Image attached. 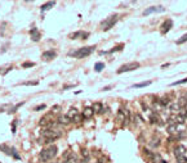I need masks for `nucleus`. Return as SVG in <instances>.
Instances as JSON below:
<instances>
[{"label": "nucleus", "mask_w": 187, "mask_h": 163, "mask_svg": "<svg viewBox=\"0 0 187 163\" xmlns=\"http://www.w3.org/2000/svg\"><path fill=\"white\" fill-rule=\"evenodd\" d=\"M57 155V146L56 145H50L49 148H45L40 152L39 154V159L41 162H45V163H49V161H52L53 158H56Z\"/></svg>", "instance_id": "f257e3e1"}, {"label": "nucleus", "mask_w": 187, "mask_h": 163, "mask_svg": "<svg viewBox=\"0 0 187 163\" xmlns=\"http://www.w3.org/2000/svg\"><path fill=\"white\" fill-rule=\"evenodd\" d=\"M41 136L47 140L45 143H52L56 139L61 138L62 136V132L59 130H52V129H45L44 131H41Z\"/></svg>", "instance_id": "f03ea898"}, {"label": "nucleus", "mask_w": 187, "mask_h": 163, "mask_svg": "<svg viewBox=\"0 0 187 163\" xmlns=\"http://www.w3.org/2000/svg\"><path fill=\"white\" fill-rule=\"evenodd\" d=\"M94 49H96V46L81 48V49H79V50L74 51V53H70V55H72V57H75V58H85V57L92 54L93 51H94Z\"/></svg>", "instance_id": "7ed1b4c3"}, {"label": "nucleus", "mask_w": 187, "mask_h": 163, "mask_svg": "<svg viewBox=\"0 0 187 163\" xmlns=\"http://www.w3.org/2000/svg\"><path fill=\"white\" fill-rule=\"evenodd\" d=\"M118 19H119V17H118L116 14H115V15H111V17H108L105 22H102V30H103V31H108L110 28L115 26V23L118 22Z\"/></svg>", "instance_id": "20e7f679"}, {"label": "nucleus", "mask_w": 187, "mask_h": 163, "mask_svg": "<svg viewBox=\"0 0 187 163\" xmlns=\"http://www.w3.org/2000/svg\"><path fill=\"white\" fill-rule=\"evenodd\" d=\"M138 67H140V63H137V62H130V63L124 64V66H121L120 68H119V70H118V73L121 74V73H124V72H129V71L137 70Z\"/></svg>", "instance_id": "39448f33"}, {"label": "nucleus", "mask_w": 187, "mask_h": 163, "mask_svg": "<svg viewBox=\"0 0 187 163\" xmlns=\"http://www.w3.org/2000/svg\"><path fill=\"white\" fill-rule=\"evenodd\" d=\"M172 27H173V21H172V19H166V21H164L163 25L160 26V32L163 35H165L166 32L170 31V28H172Z\"/></svg>", "instance_id": "423d86ee"}, {"label": "nucleus", "mask_w": 187, "mask_h": 163, "mask_svg": "<svg viewBox=\"0 0 187 163\" xmlns=\"http://www.w3.org/2000/svg\"><path fill=\"white\" fill-rule=\"evenodd\" d=\"M165 11V8L164 6H161V5H159V6H150V8H147L146 11L143 12V15H150V14H152V13H157V12H164Z\"/></svg>", "instance_id": "0eeeda50"}, {"label": "nucleus", "mask_w": 187, "mask_h": 163, "mask_svg": "<svg viewBox=\"0 0 187 163\" xmlns=\"http://www.w3.org/2000/svg\"><path fill=\"white\" fill-rule=\"evenodd\" d=\"M56 57H57V53L53 50V49L45 50L43 53V59H45V60H50V59H53V58H56Z\"/></svg>", "instance_id": "6e6552de"}, {"label": "nucleus", "mask_w": 187, "mask_h": 163, "mask_svg": "<svg viewBox=\"0 0 187 163\" xmlns=\"http://www.w3.org/2000/svg\"><path fill=\"white\" fill-rule=\"evenodd\" d=\"M186 148L183 145H177L176 148H174V155H176V158L177 157H181V155H185L186 154Z\"/></svg>", "instance_id": "1a4fd4ad"}, {"label": "nucleus", "mask_w": 187, "mask_h": 163, "mask_svg": "<svg viewBox=\"0 0 187 163\" xmlns=\"http://www.w3.org/2000/svg\"><path fill=\"white\" fill-rule=\"evenodd\" d=\"M71 122H72V121H71V119H70L67 116H59V117H58V119H57V123H59V125H63V126L70 125Z\"/></svg>", "instance_id": "9d476101"}, {"label": "nucleus", "mask_w": 187, "mask_h": 163, "mask_svg": "<svg viewBox=\"0 0 187 163\" xmlns=\"http://www.w3.org/2000/svg\"><path fill=\"white\" fill-rule=\"evenodd\" d=\"M30 34H31V37H32V40H34V41L40 40V32H39L35 27L32 28V30H30Z\"/></svg>", "instance_id": "9b49d317"}, {"label": "nucleus", "mask_w": 187, "mask_h": 163, "mask_svg": "<svg viewBox=\"0 0 187 163\" xmlns=\"http://www.w3.org/2000/svg\"><path fill=\"white\" fill-rule=\"evenodd\" d=\"M150 119H151V122L152 123H156V125H159V126H161L163 125V121H161V118L157 115H151V117H150Z\"/></svg>", "instance_id": "f8f14e48"}, {"label": "nucleus", "mask_w": 187, "mask_h": 163, "mask_svg": "<svg viewBox=\"0 0 187 163\" xmlns=\"http://www.w3.org/2000/svg\"><path fill=\"white\" fill-rule=\"evenodd\" d=\"M177 104L179 105V108H187V98L186 96H181L178 99Z\"/></svg>", "instance_id": "ddd939ff"}, {"label": "nucleus", "mask_w": 187, "mask_h": 163, "mask_svg": "<svg viewBox=\"0 0 187 163\" xmlns=\"http://www.w3.org/2000/svg\"><path fill=\"white\" fill-rule=\"evenodd\" d=\"M93 113H94V112H93V109H92V108H89V107H88V108L84 109V112H83V117H84V118H92Z\"/></svg>", "instance_id": "4468645a"}, {"label": "nucleus", "mask_w": 187, "mask_h": 163, "mask_svg": "<svg viewBox=\"0 0 187 163\" xmlns=\"http://www.w3.org/2000/svg\"><path fill=\"white\" fill-rule=\"evenodd\" d=\"M63 163H79V158H77L75 154H71L66 161H63Z\"/></svg>", "instance_id": "2eb2a0df"}, {"label": "nucleus", "mask_w": 187, "mask_h": 163, "mask_svg": "<svg viewBox=\"0 0 187 163\" xmlns=\"http://www.w3.org/2000/svg\"><path fill=\"white\" fill-rule=\"evenodd\" d=\"M54 4H56L54 1H48V3H45L44 5H41V12H45V11H48V9H50L52 6H54Z\"/></svg>", "instance_id": "dca6fc26"}, {"label": "nucleus", "mask_w": 187, "mask_h": 163, "mask_svg": "<svg viewBox=\"0 0 187 163\" xmlns=\"http://www.w3.org/2000/svg\"><path fill=\"white\" fill-rule=\"evenodd\" d=\"M159 103L161 104L163 107H168V105H170V100H169V98H160L159 99Z\"/></svg>", "instance_id": "f3484780"}, {"label": "nucleus", "mask_w": 187, "mask_h": 163, "mask_svg": "<svg viewBox=\"0 0 187 163\" xmlns=\"http://www.w3.org/2000/svg\"><path fill=\"white\" fill-rule=\"evenodd\" d=\"M77 115V109L76 108H70V110H69V113H67V117H69V118L70 119H72L74 118V117H75Z\"/></svg>", "instance_id": "a211bd4d"}, {"label": "nucleus", "mask_w": 187, "mask_h": 163, "mask_svg": "<svg viewBox=\"0 0 187 163\" xmlns=\"http://www.w3.org/2000/svg\"><path fill=\"white\" fill-rule=\"evenodd\" d=\"M150 145L152 146V148H157V146H160V139L159 138H156V139H151V141H150Z\"/></svg>", "instance_id": "6ab92c4d"}, {"label": "nucleus", "mask_w": 187, "mask_h": 163, "mask_svg": "<svg viewBox=\"0 0 187 163\" xmlns=\"http://www.w3.org/2000/svg\"><path fill=\"white\" fill-rule=\"evenodd\" d=\"M150 159H151V161H152L154 163H160L161 161H163L160 155H159V154H156V153H154V154H152V157H151Z\"/></svg>", "instance_id": "aec40b11"}, {"label": "nucleus", "mask_w": 187, "mask_h": 163, "mask_svg": "<svg viewBox=\"0 0 187 163\" xmlns=\"http://www.w3.org/2000/svg\"><path fill=\"white\" fill-rule=\"evenodd\" d=\"M92 109H93V112H99V113H101L102 104L101 103H94V104H93V107H92Z\"/></svg>", "instance_id": "412c9836"}, {"label": "nucleus", "mask_w": 187, "mask_h": 163, "mask_svg": "<svg viewBox=\"0 0 187 163\" xmlns=\"http://www.w3.org/2000/svg\"><path fill=\"white\" fill-rule=\"evenodd\" d=\"M0 149H1V150L4 152L5 154L12 155V149H11V148H8V146H6V145H1V144H0Z\"/></svg>", "instance_id": "4be33fe9"}, {"label": "nucleus", "mask_w": 187, "mask_h": 163, "mask_svg": "<svg viewBox=\"0 0 187 163\" xmlns=\"http://www.w3.org/2000/svg\"><path fill=\"white\" fill-rule=\"evenodd\" d=\"M150 85H151V81H144V82H140V84L133 85V87H146V86H150Z\"/></svg>", "instance_id": "5701e85b"}, {"label": "nucleus", "mask_w": 187, "mask_h": 163, "mask_svg": "<svg viewBox=\"0 0 187 163\" xmlns=\"http://www.w3.org/2000/svg\"><path fill=\"white\" fill-rule=\"evenodd\" d=\"M116 118H118V121L124 122V119H125V115H124V112H123V109H121V110H119V112H118V115H116Z\"/></svg>", "instance_id": "b1692460"}, {"label": "nucleus", "mask_w": 187, "mask_h": 163, "mask_svg": "<svg viewBox=\"0 0 187 163\" xmlns=\"http://www.w3.org/2000/svg\"><path fill=\"white\" fill-rule=\"evenodd\" d=\"M178 110H179V105L177 103H173V104H170V112L172 113H178Z\"/></svg>", "instance_id": "393cba45"}, {"label": "nucleus", "mask_w": 187, "mask_h": 163, "mask_svg": "<svg viewBox=\"0 0 187 163\" xmlns=\"http://www.w3.org/2000/svg\"><path fill=\"white\" fill-rule=\"evenodd\" d=\"M103 68H105V63H101V62H99V63L94 64V70L97 71V72H101Z\"/></svg>", "instance_id": "a878e982"}, {"label": "nucleus", "mask_w": 187, "mask_h": 163, "mask_svg": "<svg viewBox=\"0 0 187 163\" xmlns=\"http://www.w3.org/2000/svg\"><path fill=\"white\" fill-rule=\"evenodd\" d=\"M83 119H84L83 115H79V113H77V115H76L75 117H74V118L71 119V121H72V122H76V123H79V122H81Z\"/></svg>", "instance_id": "bb28decb"}, {"label": "nucleus", "mask_w": 187, "mask_h": 163, "mask_svg": "<svg viewBox=\"0 0 187 163\" xmlns=\"http://www.w3.org/2000/svg\"><path fill=\"white\" fill-rule=\"evenodd\" d=\"M83 34H84L83 31H77V32H74V34H71L69 37H70V39H72V40H74V39H77V37L83 36Z\"/></svg>", "instance_id": "cd10ccee"}, {"label": "nucleus", "mask_w": 187, "mask_h": 163, "mask_svg": "<svg viewBox=\"0 0 187 163\" xmlns=\"http://www.w3.org/2000/svg\"><path fill=\"white\" fill-rule=\"evenodd\" d=\"M178 116L183 117V118H187V108H179V110H178Z\"/></svg>", "instance_id": "c85d7f7f"}, {"label": "nucleus", "mask_w": 187, "mask_h": 163, "mask_svg": "<svg viewBox=\"0 0 187 163\" xmlns=\"http://www.w3.org/2000/svg\"><path fill=\"white\" fill-rule=\"evenodd\" d=\"M168 132H169V133H176L177 132V125H169V127H168Z\"/></svg>", "instance_id": "c756f323"}, {"label": "nucleus", "mask_w": 187, "mask_h": 163, "mask_svg": "<svg viewBox=\"0 0 187 163\" xmlns=\"http://www.w3.org/2000/svg\"><path fill=\"white\" fill-rule=\"evenodd\" d=\"M177 163H187V157H186V155L177 157Z\"/></svg>", "instance_id": "7c9ffc66"}, {"label": "nucleus", "mask_w": 187, "mask_h": 163, "mask_svg": "<svg viewBox=\"0 0 187 163\" xmlns=\"http://www.w3.org/2000/svg\"><path fill=\"white\" fill-rule=\"evenodd\" d=\"M121 49H123V45H119V46H115V48H112V49H111V50H110V51H107V53H108V54H111V53H114V51H120Z\"/></svg>", "instance_id": "2f4dec72"}, {"label": "nucleus", "mask_w": 187, "mask_h": 163, "mask_svg": "<svg viewBox=\"0 0 187 163\" xmlns=\"http://www.w3.org/2000/svg\"><path fill=\"white\" fill-rule=\"evenodd\" d=\"M186 41H187V34H186V35H183V36L179 39V40H177V44L181 45V44H183V42H186Z\"/></svg>", "instance_id": "473e14b6"}, {"label": "nucleus", "mask_w": 187, "mask_h": 163, "mask_svg": "<svg viewBox=\"0 0 187 163\" xmlns=\"http://www.w3.org/2000/svg\"><path fill=\"white\" fill-rule=\"evenodd\" d=\"M23 104H25V102H21V103H18V104H16V107H14V108H12V109H11V113H14L16 110H17V109H18L21 105H23Z\"/></svg>", "instance_id": "72a5a7b5"}, {"label": "nucleus", "mask_w": 187, "mask_h": 163, "mask_svg": "<svg viewBox=\"0 0 187 163\" xmlns=\"http://www.w3.org/2000/svg\"><path fill=\"white\" fill-rule=\"evenodd\" d=\"M186 82H187V77H186V79H183V80H181V81H176V82H173L172 86H176V85H182V84H186Z\"/></svg>", "instance_id": "f704fd0d"}, {"label": "nucleus", "mask_w": 187, "mask_h": 163, "mask_svg": "<svg viewBox=\"0 0 187 163\" xmlns=\"http://www.w3.org/2000/svg\"><path fill=\"white\" fill-rule=\"evenodd\" d=\"M35 66V63H31V62H26V63L22 64V67L23 68H28V67H34Z\"/></svg>", "instance_id": "c9c22d12"}, {"label": "nucleus", "mask_w": 187, "mask_h": 163, "mask_svg": "<svg viewBox=\"0 0 187 163\" xmlns=\"http://www.w3.org/2000/svg\"><path fill=\"white\" fill-rule=\"evenodd\" d=\"M45 107H47V105H45V104H40V105H38V107H35V109H34V110H36V112H38V110H41V109H45Z\"/></svg>", "instance_id": "e433bc0d"}, {"label": "nucleus", "mask_w": 187, "mask_h": 163, "mask_svg": "<svg viewBox=\"0 0 187 163\" xmlns=\"http://www.w3.org/2000/svg\"><path fill=\"white\" fill-rule=\"evenodd\" d=\"M12 155H13V157H14L16 159H19V155L17 154V152H16L14 148H12Z\"/></svg>", "instance_id": "4c0bfd02"}, {"label": "nucleus", "mask_w": 187, "mask_h": 163, "mask_svg": "<svg viewBox=\"0 0 187 163\" xmlns=\"http://www.w3.org/2000/svg\"><path fill=\"white\" fill-rule=\"evenodd\" d=\"M81 154H83V157H85V158H88V150H86V149H83L81 150Z\"/></svg>", "instance_id": "58836bf2"}, {"label": "nucleus", "mask_w": 187, "mask_h": 163, "mask_svg": "<svg viewBox=\"0 0 187 163\" xmlns=\"http://www.w3.org/2000/svg\"><path fill=\"white\" fill-rule=\"evenodd\" d=\"M58 110H59V105H56V107H53V108H52V112H54V113H57Z\"/></svg>", "instance_id": "ea45409f"}, {"label": "nucleus", "mask_w": 187, "mask_h": 163, "mask_svg": "<svg viewBox=\"0 0 187 163\" xmlns=\"http://www.w3.org/2000/svg\"><path fill=\"white\" fill-rule=\"evenodd\" d=\"M71 87H74V85H66V86H63V90H67V89H71Z\"/></svg>", "instance_id": "a19ab883"}, {"label": "nucleus", "mask_w": 187, "mask_h": 163, "mask_svg": "<svg viewBox=\"0 0 187 163\" xmlns=\"http://www.w3.org/2000/svg\"><path fill=\"white\" fill-rule=\"evenodd\" d=\"M25 85H38V81H34V82H25Z\"/></svg>", "instance_id": "79ce46f5"}, {"label": "nucleus", "mask_w": 187, "mask_h": 163, "mask_svg": "<svg viewBox=\"0 0 187 163\" xmlns=\"http://www.w3.org/2000/svg\"><path fill=\"white\" fill-rule=\"evenodd\" d=\"M111 87H112V86H106V87H103L102 90H103V91H107V90H110V89H111Z\"/></svg>", "instance_id": "37998d69"}, {"label": "nucleus", "mask_w": 187, "mask_h": 163, "mask_svg": "<svg viewBox=\"0 0 187 163\" xmlns=\"http://www.w3.org/2000/svg\"><path fill=\"white\" fill-rule=\"evenodd\" d=\"M142 107H143V109H144V110H147V105H146L144 103H142Z\"/></svg>", "instance_id": "c03bdc74"}, {"label": "nucleus", "mask_w": 187, "mask_h": 163, "mask_svg": "<svg viewBox=\"0 0 187 163\" xmlns=\"http://www.w3.org/2000/svg\"><path fill=\"white\" fill-rule=\"evenodd\" d=\"M160 163H168V162H166V161H164V159H163V161H161Z\"/></svg>", "instance_id": "a18cd8bd"}, {"label": "nucleus", "mask_w": 187, "mask_h": 163, "mask_svg": "<svg viewBox=\"0 0 187 163\" xmlns=\"http://www.w3.org/2000/svg\"><path fill=\"white\" fill-rule=\"evenodd\" d=\"M49 163H61V162H49Z\"/></svg>", "instance_id": "49530a36"}, {"label": "nucleus", "mask_w": 187, "mask_h": 163, "mask_svg": "<svg viewBox=\"0 0 187 163\" xmlns=\"http://www.w3.org/2000/svg\"><path fill=\"white\" fill-rule=\"evenodd\" d=\"M185 96H186V98H187V91H186V95H185Z\"/></svg>", "instance_id": "de8ad7c7"}]
</instances>
